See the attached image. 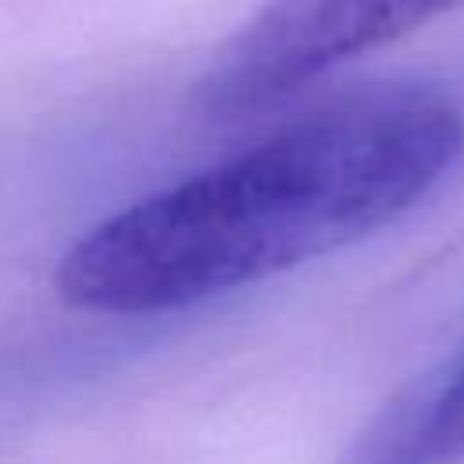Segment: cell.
Returning <instances> with one entry per match:
<instances>
[{"mask_svg": "<svg viewBox=\"0 0 464 464\" xmlns=\"http://www.w3.org/2000/svg\"><path fill=\"white\" fill-rule=\"evenodd\" d=\"M464 112L428 83L330 102L225 163L109 214L58 261L65 304L156 315L334 254L417 207L460 160Z\"/></svg>", "mask_w": 464, "mask_h": 464, "instance_id": "6da1fadb", "label": "cell"}, {"mask_svg": "<svg viewBox=\"0 0 464 464\" xmlns=\"http://www.w3.org/2000/svg\"><path fill=\"white\" fill-rule=\"evenodd\" d=\"M464 0H265L214 54L196 102L214 120L250 116L341 62L392 44Z\"/></svg>", "mask_w": 464, "mask_h": 464, "instance_id": "7a4b0ae2", "label": "cell"}, {"mask_svg": "<svg viewBox=\"0 0 464 464\" xmlns=\"http://www.w3.org/2000/svg\"><path fill=\"white\" fill-rule=\"evenodd\" d=\"M457 460H464V341L406 381L337 457V464Z\"/></svg>", "mask_w": 464, "mask_h": 464, "instance_id": "3957f363", "label": "cell"}]
</instances>
